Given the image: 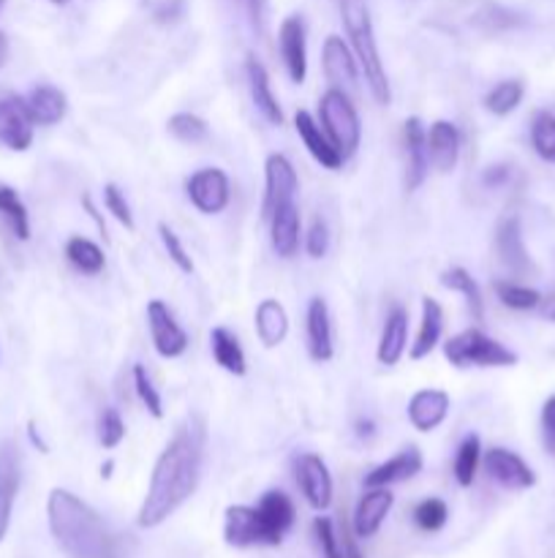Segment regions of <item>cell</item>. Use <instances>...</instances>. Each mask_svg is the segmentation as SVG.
Segmentation results:
<instances>
[{
    "label": "cell",
    "mask_w": 555,
    "mask_h": 558,
    "mask_svg": "<svg viewBox=\"0 0 555 558\" xmlns=\"http://www.w3.org/2000/svg\"><path fill=\"white\" fill-rule=\"evenodd\" d=\"M205 420H201V414L190 412L177 425L174 436L163 447L161 456H158L156 466H152L150 488H147L139 515H136L139 529L161 526L166 518H172L196 494L201 480V466H205Z\"/></svg>",
    "instance_id": "1"
},
{
    "label": "cell",
    "mask_w": 555,
    "mask_h": 558,
    "mask_svg": "<svg viewBox=\"0 0 555 558\" xmlns=\"http://www.w3.org/2000/svg\"><path fill=\"white\" fill-rule=\"evenodd\" d=\"M49 532L69 558H118L103 518L71 490L54 488L47 501Z\"/></svg>",
    "instance_id": "2"
},
{
    "label": "cell",
    "mask_w": 555,
    "mask_h": 558,
    "mask_svg": "<svg viewBox=\"0 0 555 558\" xmlns=\"http://www.w3.org/2000/svg\"><path fill=\"white\" fill-rule=\"evenodd\" d=\"M337 5H341V20L343 25H346L348 38H351V47L354 52H357L359 69H362L370 93H373V98L381 107H390L392 90L390 82H386L384 63H381L379 44H375V31L373 20H370L368 0H337Z\"/></svg>",
    "instance_id": "3"
},
{
    "label": "cell",
    "mask_w": 555,
    "mask_h": 558,
    "mask_svg": "<svg viewBox=\"0 0 555 558\" xmlns=\"http://www.w3.org/2000/svg\"><path fill=\"white\" fill-rule=\"evenodd\" d=\"M444 357L455 368H511L517 365V352H511L495 338L484 336L477 327L452 336L444 343Z\"/></svg>",
    "instance_id": "4"
},
{
    "label": "cell",
    "mask_w": 555,
    "mask_h": 558,
    "mask_svg": "<svg viewBox=\"0 0 555 558\" xmlns=\"http://www.w3.org/2000/svg\"><path fill=\"white\" fill-rule=\"evenodd\" d=\"M319 114L321 123H324V134L330 136L332 145L337 147L343 161L351 158L354 153H357L359 142H362V123H359L357 107L351 104L348 93L341 90V87H330V90L321 96Z\"/></svg>",
    "instance_id": "5"
},
{
    "label": "cell",
    "mask_w": 555,
    "mask_h": 558,
    "mask_svg": "<svg viewBox=\"0 0 555 558\" xmlns=\"http://www.w3.org/2000/svg\"><path fill=\"white\" fill-rule=\"evenodd\" d=\"M185 191H188L190 205L199 213H205V216L223 213L229 199H232V185H229L226 172L215 167L199 169V172L190 174V178L185 180Z\"/></svg>",
    "instance_id": "6"
},
{
    "label": "cell",
    "mask_w": 555,
    "mask_h": 558,
    "mask_svg": "<svg viewBox=\"0 0 555 558\" xmlns=\"http://www.w3.org/2000/svg\"><path fill=\"white\" fill-rule=\"evenodd\" d=\"M495 254H498L501 265L511 272V276H533L536 265L531 259L526 238H522V223L517 216H504L495 227Z\"/></svg>",
    "instance_id": "7"
},
{
    "label": "cell",
    "mask_w": 555,
    "mask_h": 558,
    "mask_svg": "<svg viewBox=\"0 0 555 558\" xmlns=\"http://www.w3.org/2000/svg\"><path fill=\"white\" fill-rule=\"evenodd\" d=\"M147 325H150L152 347H156L161 357H183L185 349H188V332L180 327V322L174 319V314L163 300H150L147 303Z\"/></svg>",
    "instance_id": "8"
},
{
    "label": "cell",
    "mask_w": 555,
    "mask_h": 558,
    "mask_svg": "<svg viewBox=\"0 0 555 558\" xmlns=\"http://www.w3.org/2000/svg\"><path fill=\"white\" fill-rule=\"evenodd\" d=\"M297 189H299L297 169L292 167V161H288L286 156L272 153L264 163V205H261V216L270 221V216L278 210V207L294 199Z\"/></svg>",
    "instance_id": "9"
},
{
    "label": "cell",
    "mask_w": 555,
    "mask_h": 558,
    "mask_svg": "<svg viewBox=\"0 0 555 558\" xmlns=\"http://www.w3.org/2000/svg\"><path fill=\"white\" fill-rule=\"evenodd\" d=\"M294 474H297V485L305 501L313 510L324 512L332 505V474L326 463L313 452H303V456L294 458Z\"/></svg>",
    "instance_id": "10"
},
{
    "label": "cell",
    "mask_w": 555,
    "mask_h": 558,
    "mask_svg": "<svg viewBox=\"0 0 555 558\" xmlns=\"http://www.w3.org/2000/svg\"><path fill=\"white\" fill-rule=\"evenodd\" d=\"M484 472L490 474L493 483H498L506 490H528L536 485V474L533 469L522 461L517 452L504 450V447H493V450L484 452L482 458Z\"/></svg>",
    "instance_id": "11"
},
{
    "label": "cell",
    "mask_w": 555,
    "mask_h": 558,
    "mask_svg": "<svg viewBox=\"0 0 555 558\" xmlns=\"http://www.w3.org/2000/svg\"><path fill=\"white\" fill-rule=\"evenodd\" d=\"M33 129H36V123H33L25 98H0V145L14 153H25L33 145Z\"/></svg>",
    "instance_id": "12"
},
{
    "label": "cell",
    "mask_w": 555,
    "mask_h": 558,
    "mask_svg": "<svg viewBox=\"0 0 555 558\" xmlns=\"http://www.w3.org/2000/svg\"><path fill=\"white\" fill-rule=\"evenodd\" d=\"M278 47H281L283 65L294 85H303L308 76V38H305V20L299 14L286 16L278 31Z\"/></svg>",
    "instance_id": "13"
},
{
    "label": "cell",
    "mask_w": 555,
    "mask_h": 558,
    "mask_svg": "<svg viewBox=\"0 0 555 558\" xmlns=\"http://www.w3.org/2000/svg\"><path fill=\"white\" fill-rule=\"evenodd\" d=\"M223 539H226L232 548L270 545V539H267V529L259 518V510L245 505H234L226 510V521H223Z\"/></svg>",
    "instance_id": "14"
},
{
    "label": "cell",
    "mask_w": 555,
    "mask_h": 558,
    "mask_svg": "<svg viewBox=\"0 0 555 558\" xmlns=\"http://www.w3.org/2000/svg\"><path fill=\"white\" fill-rule=\"evenodd\" d=\"M321 63H324L326 80L332 82V87H341V90H354L359 82V65L357 58L351 54V49L346 47L341 36H326L324 49H321Z\"/></svg>",
    "instance_id": "15"
},
{
    "label": "cell",
    "mask_w": 555,
    "mask_h": 558,
    "mask_svg": "<svg viewBox=\"0 0 555 558\" xmlns=\"http://www.w3.org/2000/svg\"><path fill=\"white\" fill-rule=\"evenodd\" d=\"M259 518L267 529V539L272 545H281L283 537L288 534V529L297 521V510H294V501L288 499L283 490H267L259 501Z\"/></svg>",
    "instance_id": "16"
},
{
    "label": "cell",
    "mask_w": 555,
    "mask_h": 558,
    "mask_svg": "<svg viewBox=\"0 0 555 558\" xmlns=\"http://www.w3.org/2000/svg\"><path fill=\"white\" fill-rule=\"evenodd\" d=\"M20 452L14 445H0V543L5 539L11 526L16 494H20Z\"/></svg>",
    "instance_id": "17"
},
{
    "label": "cell",
    "mask_w": 555,
    "mask_h": 558,
    "mask_svg": "<svg viewBox=\"0 0 555 558\" xmlns=\"http://www.w3.org/2000/svg\"><path fill=\"white\" fill-rule=\"evenodd\" d=\"M392 505H395V496L390 494V488H368V494L357 501V510H354V537L368 539L379 534Z\"/></svg>",
    "instance_id": "18"
},
{
    "label": "cell",
    "mask_w": 555,
    "mask_h": 558,
    "mask_svg": "<svg viewBox=\"0 0 555 558\" xmlns=\"http://www.w3.org/2000/svg\"><path fill=\"white\" fill-rule=\"evenodd\" d=\"M422 452L417 447H406L403 452H397L395 458L384 461L381 466L370 469L365 474V488H390L395 483H406V480L417 477L422 472Z\"/></svg>",
    "instance_id": "19"
},
{
    "label": "cell",
    "mask_w": 555,
    "mask_h": 558,
    "mask_svg": "<svg viewBox=\"0 0 555 558\" xmlns=\"http://www.w3.org/2000/svg\"><path fill=\"white\" fill-rule=\"evenodd\" d=\"M428 140V158L441 174H449L457 167L460 158V131L449 120H435L430 131L424 134Z\"/></svg>",
    "instance_id": "20"
},
{
    "label": "cell",
    "mask_w": 555,
    "mask_h": 558,
    "mask_svg": "<svg viewBox=\"0 0 555 558\" xmlns=\"http://www.w3.org/2000/svg\"><path fill=\"white\" fill-rule=\"evenodd\" d=\"M424 125L419 118H408L403 129V142H406V189L417 191L424 183L430 169L428 158V140H424Z\"/></svg>",
    "instance_id": "21"
},
{
    "label": "cell",
    "mask_w": 555,
    "mask_h": 558,
    "mask_svg": "<svg viewBox=\"0 0 555 558\" xmlns=\"http://www.w3.org/2000/svg\"><path fill=\"white\" fill-rule=\"evenodd\" d=\"M294 125H297V134L299 140H303V145L308 147V153L321 163V167L332 169V172L343 167V156L337 153V147L332 145L330 136L321 131V125L316 123L313 114L299 109V112L294 114Z\"/></svg>",
    "instance_id": "22"
},
{
    "label": "cell",
    "mask_w": 555,
    "mask_h": 558,
    "mask_svg": "<svg viewBox=\"0 0 555 558\" xmlns=\"http://www.w3.org/2000/svg\"><path fill=\"white\" fill-rule=\"evenodd\" d=\"M449 414V396L444 390H419L408 401V423L419 434H430L439 428Z\"/></svg>",
    "instance_id": "23"
},
{
    "label": "cell",
    "mask_w": 555,
    "mask_h": 558,
    "mask_svg": "<svg viewBox=\"0 0 555 558\" xmlns=\"http://www.w3.org/2000/svg\"><path fill=\"white\" fill-rule=\"evenodd\" d=\"M308 354L316 363H330L332 354H335L330 308L321 298H313L308 305Z\"/></svg>",
    "instance_id": "24"
},
{
    "label": "cell",
    "mask_w": 555,
    "mask_h": 558,
    "mask_svg": "<svg viewBox=\"0 0 555 558\" xmlns=\"http://www.w3.org/2000/svg\"><path fill=\"white\" fill-rule=\"evenodd\" d=\"M245 74H248L250 98H254V107L259 109L261 118H264L270 125H283V109L281 104H278L275 93H272L270 74H267L264 65H261L256 58H248V63H245Z\"/></svg>",
    "instance_id": "25"
},
{
    "label": "cell",
    "mask_w": 555,
    "mask_h": 558,
    "mask_svg": "<svg viewBox=\"0 0 555 558\" xmlns=\"http://www.w3.org/2000/svg\"><path fill=\"white\" fill-rule=\"evenodd\" d=\"M270 240L281 259H292L299 251V210L294 199L270 216Z\"/></svg>",
    "instance_id": "26"
},
{
    "label": "cell",
    "mask_w": 555,
    "mask_h": 558,
    "mask_svg": "<svg viewBox=\"0 0 555 558\" xmlns=\"http://www.w3.org/2000/svg\"><path fill=\"white\" fill-rule=\"evenodd\" d=\"M406 341H408V311L403 305H395L390 311L384 322V330H381V341H379V363L381 365H397L400 363L403 352H406Z\"/></svg>",
    "instance_id": "27"
},
{
    "label": "cell",
    "mask_w": 555,
    "mask_h": 558,
    "mask_svg": "<svg viewBox=\"0 0 555 558\" xmlns=\"http://www.w3.org/2000/svg\"><path fill=\"white\" fill-rule=\"evenodd\" d=\"M256 336L267 349H275L288 336V314L278 300L267 298L256 305Z\"/></svg>",
    "instance_id": "28"
},
{
    "label": "cell",
    "mask_w": 555,
    "mask_h": 558,
    "mask_svg": "<svg viewBox=\"0 0 555 558\" xmlns=\"http://www.w3.org/2000/svg\"><path fill=\"white\" fill-rule=\"evenodd\" d=\"M27 109H30V118L36 125H54L65 118V109H69V98L63 90L52 85H38L33 87L30 96L25 98Z\"/></svg>",
    "instance_id": "29"
},
{
    "label": "cell",
    "mask_w": 555,
    "mask_h": 558,
    "mask_svg": "<svg viewBox=\"0 0 555 558\" xmlns=\"http://www.w3.org/2000/svg\"><path fill=\"white\" fill-rule=\"evenodd\" d=\"M444 332V311L433 298H422V322H419L417 341L411 347V360H424L441 341Z\"/></svg>",
    "instance_id": "30"
},
{
    "label": "cell",
    "mask_w": 555,
    "mask_h": 558,
    "mask_svg": "<svg viewBox=\"0 0 555 558\" xmlns=\"http://www.w3.org/2000/svg\"><path fill=\"white\" fill-rule=\"evenodd\" d=\"M210 349L212 357H215V363L221 365L223 371H229V374L234 376H245L248 365H245V352L234 332H229L226 327H215V330L210 332Z\"/></svg>",
    "instance_id": "31"
},
{
    "label": "cell",
    "mask_w": 555,
    "mask_h": 558,
    "mask_svg": "<svg viewBox=\"0 0 555 558\" xmlns=\"http://www.w3.org/2000/svg\"><path fill=\"white\" fill-rule=\"evenodd\" d=\"M441 287L449 289V292L462 294V298H466L468 311H471L473 322H482L484 319L482 292H479V283L473 281V276L466 270V267H449V270L441 272Z\"/></svg>",
    "instance_id": "32"
},
{
    "label": "cell",
    "mask_w": 555,
    "mask_h": 558,
    "mask_svg": "<svg viewBox=\"0 0 555 558\" xmlns=\"http://www.w3.org/2000/svg\"><path fill=\"white\" fill-rule=\"evenodd\" d=\"M479 463H482V441H479L477 434H468L457 447L455 463H452V472H455L460 488H471L473 480H477Z\"/></svg>",
    "instance_id": "33"
},
{
    "label": "cell",
    "mask_w": 555,
    "mask_h": 558,
    "mask_svg": "<svg viewBox=\"0 0 555 558\" xmlns=\"http://www.w3.org/2000/svg\"><path fill=\"white\" fill-rule=\"evenodd\" d=\"M65 259H69L76 270L85 272V276H98V272L103 270V265H107V256H103V251L98 248L92 240L79 238V234L65 243Z\"/></svg>",
    "instance_id": "34"
},
{
    "label": "cell",
    "mask_w": 555,
    "mask_h": 558,
    "mask_svg": "<svg viewBox=\"0 0 555 558\" xmlns=\"http://www.w3.org/2000/svg\"><path fill=\"white\" fill-rule=\"evenodd\" d=\"M522 96H526V85H522V80H504L498 82L488 96H484V109H488L490 114L504 118V114H511L517 107H520Z\"/></svg>",
    "instance_id": "35"
},
{
    "label": "cell",
    "mask_w": 555,
    "mask_h": 558,
    "mask_svg": "<svg viewBox=\"0 0 555 558\" xmlns=\"http://www.w3.org/2000/svg\"><path fill=\"white\" fill-rule=\"evenodd\" d=\"M0 216L9 221L16 240H30V216H27L25 202L9 185H0Z\"/></svg>",
    "instance_id": "36"
},
{
    "label": "cell",
    "mask_w": 555,
    "mask_h": 558,
    "mask_svg": "<svg viewBox=\"0 0 555 558\" xmlns=\"http://www.w3.org/2000/svg\"><path fill=\"white\" fill-rule=\"evenodd\" d=\"M531 147L542 161L555 163V114L539 109L531 120Z\"/></svg>",
    "instance_id": "37"
},
{
    "label": "cell",
    "mask_w": 555,
    "mask_h": 558,
    "mask_svg": "<svg viewBox=\"0 0 555 558\" xmlns=\"http://www.w3.org/2000/svg\"><path fill=\"white\" fill-rule=\"evenodd\" d=\"M493 289L498 294L501 305H506L511 311H539V305H542V294L536 289L522 287L517 281H504L501 278V281L493 283Z\"/></svg>",
    "instance_id": "38"
},
{
    "label": "cell",
    "mask_w": 555,
    "mask_h": 558,
    "mask_svg": "<svg viewBox=\"0 0 555 558\" xmlns=\"http://www.w3.org/2000/svg\"><path fill=\"white\" fill-rule=\"evenodd\" d=\"M169 134L177 136L185 145H199V142H205L210 136V125L194 112H177L169 118Z\"/></svg>",
    "instance_id": "39"
},
{
    "label": "cell",
    "mask_w": 555,
    "mask_h": 558,
    "mask_svg": "<svg viewBox=\"0 0 555 558\" xmlns=\"http://www.w3.org/2000/svg\"><path fill=\"white\" fill-rule=\"evenodd\" d=\"M134 390H136V396H139L141 407H145L147 412L152 414V417L161 420V417H163L161 392L156 390V385H152L150 374H147L145 365H139V363L134 365Z\"/></svg>",
    "instance_id": "40"
},
{
    "label": "cell",
    "mask_w": 555,
    "mask_h": 558,
    "mask_svg": "<svg viewBox=\"0 0 555 558\" xmlns=\"http://www.w3.org/2000/svg\"><path fill=\"white\" fill-rule=\"evenodd\" d=\"M446 518H449V510L441 499H424L414 507V523L422 532H439V529H444Z\"/></svg>",
    "instance_id": "41"
},
{
    "label": "cell",
    "mask_w": 555,
    "mask_h": 558,
    "mask_svg": "<svg viewBox=\"0 0 555 558\" xmlns=\"http://www.w3.org/2000/svg\"><path fill=\"white\" fill-rule=\"evenodd\" d=\"M158 234H161V243H163V248H166L169 259H172L174 265H177L180 272L190 276V272H194V259H190V256H188L185 245L180 243L177 232H174V229L169 227V223H158Z\"/></svg>",
    "instance_id": "42"
},
{
    "label": "cell",
    "mask_w": 555,
    "mask_h": 558,
    "mask_svg": "<svg viewBox=\"0 0 555 558\" xmlns=\"http://www.w3.org/2000/svg\"><path fill=\"white\" fill-rule=\"evenodd\" d=\"M123 439H125V423L123 417H120V412L118 409H103L101 420H98V441H101V447L114 450Z\"/></svg>",
    "instance_id": "43"
},
{
    "label": "cell",
    "mask_w": 555,
    "mask_h": 558,
    "mask_svg": "<svg viewBox=\"0 0 555 558\" xmlns=\"http://www.w3.org/2000/svg\"><path fill=\"white\" fill-rule=\"evenodd\" d=\"M313 537H316V545H319V550H321V558H343L341 539H337L335 523H332L330 518H316Z\"/></svg>",
    "instance_id": "44"
},
{
    "label": "cell",
    "mask_w": 555,
    "mask_h": 558,
    "mask_svg": "<svg viewBox=\"0 0 555 558\" xmlns=\"http://www.w3.org/2000/svg\"><path fill=\"white\" fill-rule=\"evenodd\" d=\"M103 205H107V210L112 213V216L118 218L125 229H128V232H134V227H136L134 213H131V205H128V199H125V194L114 183L103 185Z\"/></svg>",
    "instance_id": "45"
},
{
    "label": "cell",
    "mask_w": 555,
    "mask_h": 558,
    "mask_svg": "<svg viewBox=\"0 0 555 558\" xmlns=\"http://www.w3.org/2000/svg\"><path fill=\"white\" fill-rule=\"evenodd\" d=\"M234 5L239 9V14L245 16L250 31L256 36H264L267 33V16H270V0H234Z\"/></svg>",
    "instance_id": "46"
},
{
    "label": "cell",
    "mask_w": 555,
    "mask_h": 558,
    "mask_svg": "<svg viewBox=\"0 0 555 558\" xmlns=\"http://www.w3.org/2000/svg\"><path fill=\"white\" fill-rule=\"evenodd\" d=\"M330 248V227H326L324 218H313L308 234H305V251H308L310 259H321Z\"/></svg>",
    "instance_id": "47"
},
{
    "label": "cell",
    "mask_w": 555,
    "mask_h": 558,
    "mask_svg": "<svg viewBox=\"0 0 555 558\" xmlns=\"http://www.w3.org/2000/svg\"><path fill=\"white\" fill-rule=\"evenodd\" d=\"M542 441L544 450L555 456V396H550L542 407Z\"/></svg>",
    "instance_id": "48"
},
{
    "label": "cell",
    "mask_w": 555,
    "mask_h": 558,
    "mask_svg": "<svg viewBox=\"0 0 555 558\" xmlns=\"http://www.w3.org/2000/svg\"><path fill=\"white\" fill-rule=\"evenodd\" d=\"M509 178H511L509 163H495V167H490L488 172L482 174V183L488 185V189H501V185L509 183Z\"/></svg>",
    "instance_id": "49"
},
{
    "label": "cell",
    "mask_w": 555,
    "mask_h": 558,
    "mask_svg": "<svg viewBox=\"0 0 555 558\" xmlns=\"http://www.w3.org/2000/svg\"><path fill=\"white\" fill-rule=\"evenodd\" d=\"M539 314L547 322H555V292L542 294V305H539Z\"/></svg>",
    "instance_id": "50"
},
{
    "label": "cell",
    "mask_w": 555,
    "mask_h": 558,
    "mask_svg": "<svg viewBox=\"0 0 555 558\" xmlns=\"http://www.w3.org/2000/svg\"><path fill=\"white\" fill-rule=\"evenodd\" d=\"M354 428H357L359 439H373V434H375L373 420H357V425H354Z\"/></svg>",
    "instance_id": "51"
},
{
    "label": "cell",
    "mask_w": 555,
    "mask_h": 558,
    "mask_svg": "<svg viewBox=\"0 0 555 558\" xmlns=\"http://www.w3.org/2000/svg\"><path fill=\"white\" fill-rule=\"evenodd\" d=\"M27 436H30L33 447H38V450H41V452H49V447L44 445V439H41V436H38V430H36V423H27Z\"/></svg>",
    "instance_id": "52"
},
{
    "label": "cell",
    "mask_w": 555,
    "mask_h": 558,
    "mask_svg": "<svg viewBox=\"0 0 555 558\" xmlns=\"http://www.w3.org/2000/svg\"><path fill=\"white\" fill-rule=\"evenodd\" d=\"M5 58H9V38L5 33H0V69L5 65Z\"/></svg>",
    "instance_id": "53"
},
{
    "label": "cell",
    "mask_w": 555,
    "mask_h": 558,
    "mask_svg": "<svg viewBox=\"0 0 555 558\" xmlns=\"http://www.w3.org/2000/svg\"><path fill=\"white\" fill-rule=\"evenodd\" d=\"M101 477H112V461H107V466H101Z\"/></svg>",
    "instance_id": "54"
},
{
    "label": "cell",
    "mask_w": 555,
    "mask_h": 558,
    "mask_svg": "<svg viewBox=\"0 0 555 558\" xmlns=\"http://www.w3.org/2000/svg\"><path fill=\"white\" fill-rule=\"evenodd\" d=\"M49 3H54V5H65V3H69V0H49Z\"/></svg>",
    "instance_id": "55"
},
{
    "label": "cell",
    "mask_w": 555,
    "mask_h": 558,
    "mask_svg": "<svg viewBox=\"0 0 555 558\" xmlns=\"http://www.w3.org/2000/svg\"><path fill=\"white\" fill-rule=\"evenodd\" d=\"M3 5H5V0H0V11H3Z\"/></svg>",
    "instance_id": "56"
}]
</instances>
